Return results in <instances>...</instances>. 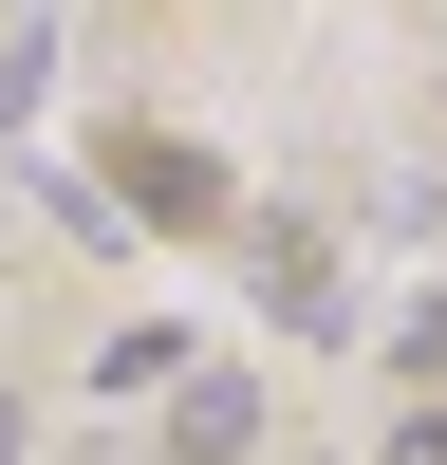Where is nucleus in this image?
<instances>
[{"mask_svg": "<svg viewBox=\"0 0 447 465\" xmlns=\"http://www.w3.org/2000/svg\"><path fill=\"white\" fill-rule=\"evenodd\" d=\"M168 447H186V465H243V447H261V391H243V372H186Z\"/></svg>", "mask_w": 447, "mask_h": 465, "instance_id": "1", "label": "nucleus"}, {"mask_svg": "<svg viewBox=\"0 0 447 465\" xmlns=\"http://www.w3.org/2000/svg\"><path fill=\"white\" fill-rule=\"evenodd\" d=\"M186 354H205V335L149 317V335H112V354H94V391H112V410H131V391H186Z\"/></svg>", "mask_w": 447, "mask_h": 465, "instance_id": "2", "label": "nucleus"}, {"mask_svg": "<svg viewBox=\"0 0 447 465\" xmlns=\"http://www.w3.org/2000/svg\"><path fill=\"white\" fill-rule=\"evenodd\" d=\"M0 465H19V391H0Z\"/></svg>", "mask_w": 447, "mask_h": 465, "instance_id": "3", "label": "nucleus"}]
</instances>
